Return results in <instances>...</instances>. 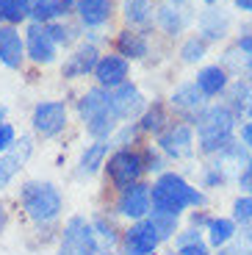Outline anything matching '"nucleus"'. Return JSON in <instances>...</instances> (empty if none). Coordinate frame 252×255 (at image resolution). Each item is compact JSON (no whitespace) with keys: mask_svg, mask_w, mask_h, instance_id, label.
<instances>
[{"mask_svg":"<svg viewBox=\"0 0 252 255\" xmlns=\"http://www.w3.org/2000/svg\"><path fill=\"white\" fill-rule=\"evenodd\" d=\"M144 169H147L144 153H136V150H130V147H120V150L111 153L108 161H106L108 180H111L120 191H125V189H130V186L139 183V178H141Z\"/></svg>","mask_w":252,"mask_h":255,"instance_id":"7","label":"nucleus"},{"mask_svg":"<svg viewBox=\"0 0 252 255\" xmlns=\"http://www.w3.org/2000/svg\"><path fill=\"white\" fill-rule=\"evenodd\" d=\"M219 255H252V242L241 239V242H230L219 250Z\"/></svg>","mask_w":252,"mask_h":255,"instance_id":"35","label":"nucleus"},{"mask_svg":"<svg viewBox=\"0 0 252 255\" xmlns=\"http://www.w3.org/2000/svg\"><path fill=\"white\" fill-rule=\"evenodd\" d=\"M230 25H233V19H230V14L222 11L219 6H205L202 11H197V33H200L205 42H222V39L230 33Z\"/></svg>","mask_w":252,"mask_h":255,"instance_id":"21","label":"nucleus"},{"mask_svg":"<svg viewBox=\"0 0 252 255\" xmlns=\"http://www.w3.org/2000/svg\"><path fill=\"white\" fill-rule=\"evenodd\" d=\"M239 183H241V189H244V191H250V194H252V161H250V166H247L244 172H241Z\"/></svg>","mask_w":252,"mask_h":255,"instance_id":"39","label":"nucleus"},{"mask_svg":"<svg viewBox=\"0 0 252 255\" xmlns=\"http://www.w3.org/2000/svg\"><path fill=\"white\" fill-rule=\"evenodd\" d=\"M3 225H6V214H3V208H0V230H3Z\"/></svg>","mask_w":252,"mask_h":255,"instance_id":"45","label":"nucleus"},{"mask_svg":"<svg viewBox=\"0 0 252 255\" xmlns=\"http://www.w3.org/2000/svg\"><path fill=\"white\" fill-rule=\"evenodd\" d=\"M28 153H31V141H28V139H19V141H14V147L8 150V153L0 155V191L6 189V186L14 180V175L22 169Z\"/></svg>","mask_w":252,"mask_h":255,"instance_id":"23","label":"nucleus"},{"mask_svg":"<svg viewBox=\"0 0 252 255\" xmlns=\"http://www.w3.org/2000/svg\"><path fill=\"white\" fill-rule=\"evenodd\" d=\"M95 233H97V239H103V244L106 247H111L114 242H117V233H114V225L111 222H106V219H95Z\"/></svg>","mask_w":252,"mask_h":255,"instance_id":"34","label":"nucleus"},{"mask_svg":"<svg viewBox=\"0 0 252 255\" xmlns=\"http://www.w3.org/2000/svg\"><path fill=\"white\" fill-rule=\"evenodd\" d=\"M191 205H205V194L194 186H189L180 175L175 172H164L158 175L155 186H152V211H161V214H175L180 217L183 208H191Z\"/></svg>","mask_w":252,"mask_h":255,"instance_id":"3","label":"nucleus"},{"mask_svg":"<svg viewBox=\"0 0 252 255\" xmlns=\"http://www.w3.org/2000/svg\"><path fill=\"white\" fill-rule=\"evenodd\" d=\"M247 72H250V78H247V81L252 83V58H250V61H247Z\"/></svg>","mask_w":252,"mask_h":255,"instance_id":"43","label":"nucleus"},{"mask_svg":"<svg viewBox=\"0 0 252 255\" xmlns=\"http://www.w3.org/2000/svg\"><path fill=\"white\" fill-rule=\"evenodd\" d=\"M33 0H0V22L3 25H28Z\"/></svg>","mask_w":252,"mask_h":255,"instance_id":"26","label":"nucleus"},{"mask_svg":"<svg viewBox=\"0 0 252 255\" xmlns=\"http://www.w3.org/2000/svg\"><path fill=\"white\" fill-rule=\"evenodd\" d=\"M194 83L208 100H214V97L227 95V89H230L233 81H230V72H227L225 64H202L194 75Z\"/></svg>","mask_w":252,"mask_h":255,"instance_id":"22","label":"nucleus"},{"mask_svg":"<svg viewBox=\"0 0 252 255\" xmlns=\"http://www.w3.org/2000/svg\"><path fill=\"white\" fill-rule=\"evenodd\" d=\"M158 139V150L169 158H189L194 153V128L189 122H172Z\"/></svg>","mask_w":252,"mask_h":255,"instance_id":"15","label":"nucleus"},{"mask_svg":"<svg viewBox=\"0 0 252 255\" xmlns=\"http://www.w3.org/2000/svg\"><path fill=\"white\" fill-rule=\"evenodd\" d=\"M172 255H175V253H172ZM177 255H180V253H177Z\"/></svg>","mask_w":252,"mask_h":255,"instance_id":"46","label":"nucleus"},{"mask_svg":"<svg viewBox=\"0 0 252 255\" xmlns=\"http://www.w3.org/2000/svg\"><path fill=\"white\" fill-rule=\"evenodd\" d=\"M236 111L227 106V103H214L208 109L197 117L194 128H197V139H200V150L202 153H219L222 147H227L233 141V133H236Z\"/></svg>","mask_w":252,"mask_h":255,"instance_id":"2","label":"nucleus"},{"mask_svg":"<svg viewBox=\"0 0 252 255\" xmlns=\"http://www.w3.org/2000/svg\"><path fill=\"white\" fill-rule=\"evenodd\" d=\"M241 139H244V144H247V147H250V150H252V120L247 122L244 128H241Z\"/></svg>","mask_w":252,"mask_h":255,"instance_id":"40","label":"nucleus"},{"mask_svg":"<svg viewBox=\"0 0 252 255\" xmlns=\"http://www.w3.org/2000/svg\"><path fill=\"white\" fill-rule=\"evenodd\" d=\"M0 25H3V22H0Z\"/></svg>","mask_w":252,"mask_h":255,"instance_id":"47","label":"nucleus"},{"mask_svg":"<svg viewBox=\"0 0 252 255\" xmlns=\"http://www.w3.org/2000/svg\"><path fill=\"white\" fill-rule=\"evenodd\" d=\"M200 242V230H183V233H177V250L186 247V244H194Z\"/></svg>","mask_w":252,"mask_h":255,"instance_id":"37","label":"nucleus"},{"mask_svg":"<svg viewBox=\"0 0 252 255\" xmlns=\"http://www.w3.org/2000/svg\"><path fill=\"white\" fill-rule=\"evenodd\" d=\"M155 6L158 0H117V17L125 28L152 31L155 28Z\"/></svg>","mask_w":252,"mask_h":255,"instance_id":"18","label":"nucleus"},{"mask_svg":"<svg viewBox=\"0 0 252 255\" xmlns=\"http://www.w3.org/2000/svg\"><path fill=\"white\" fill-rule=\"evenodd\" d=\"M236 47H239V53L250 61L252 58V33H241V36L236 39Z\"/></svg>","mask_w":252,"mask_h":255,"instance_id":"36","label":"nucleus"},{"mask_svg":"<svg viewBox=\"0 0 252 255\" xmlns=\"http://www.w3.org/2000/svg\"><path fill=\"white\" fill-rule=\"evenodd\" d=\"M202 3H205V6H219L222 0H202Z\"/></svg>","mask_w":252,"mask_h":255,"instance_id":"44","label":"nucleus"},{"mask_svg":"<svg viewBox=\"0 0 252 255\" xmlns=\"http://www.w3.org/2000/svg\"><path fill=\"white\" fill-rule=\"evenodd\" d=\"M233 236H236V222L233 219L219 217V219H211L208 222V244L211 247L222 250L225 244L233 242Z\"/></svg>","mask_w":252,"mask_h":255,"instance_id":"30","label":"nucleus"},{"mask_svg":"<svg viewBox=\"0 0 252 255\" xmlns=\"http://www.w3.org/2000/svg\"><path fill=\"white\" fill-rule=\"evenodd\" d=\"M161 242H164V239L158 236V230H155V225L150 222V217L136 222L125 236H122V247H125L127 255H152Z\"/></svg>","mask_w":252,"mask_h":255,"instance_id":"20","label":"nucleus"},{"mask_svg":"<svg viewBox=\"0 0 252 255\" xmlns=\"http://www.w3.org/2000/svg\"><path fill=\"white\" fill-rule=\"evenodd\" d=\"M114 17H117V0H81L72 14L83 33H106Z\"/></svg>","mask_w":252,"mask_h":255,"instance_id":"11","label":"nucleus"},{"mask_svg":"<svg viewBox=\"0 0 252 255\" xmlns=\"http://www.w3.org/2000/svg\"><path fill=\"white\" fill-rule=\"evenodd\" d=\"M25 33V53H28V61L33 67H53V64L61 61V47L58 42L53 39L50 28L42 25V22H28L22 28Z\"/></svg>","mask_w":252,"mask_h":255,"instance_id":"8","label":"nucleus"},{"mask_svg":"<svg viewBox=\"0 0 252 255\" xmlns=\"http://www.w3.org/2000/svg\"><path fill=\"white\" fill-rule=\"evenodd\" d=\"M70 125V109L64 100H39L31 109V128L42 139H56Z\"/></svg>","mask_w":252,"mask_h":255,"instance_id":"10","label":"nucleus"},{"mask_svg":"<svg viewBox=\"0 0 252 255\" xmlns=\"http://www.w3.org/2000/svg\"><path fill=\"white\" fill-rule=\"evenodd\" d=\"M28 61L25 53V33L17 25H0V67L19 72Z\"/></svg>","mask_w":252,"mask_h":255,"instance_id":"16","label":"nucleus"},{"mask_svg":"<svg viewBox=\"0 0 252 255\" xmlns=\"http://www.w3.org/2000/svg\"><path fill=\"white\" fill-rule=\"evenodd\" d=\"M180 255H208V247H205L202 242H194V244L180 247Z\"/></svg>","mask_w":252,"mask_h":255,"instance_id":"38","label":"nucleus"},{"mask_svg":"<svg viewBox=\"0 0 252 255\" xmlns=\"http://www.w3.org/2000/svg\"><path fill=\"white\" fill-rule=\"evenodd\" d=\"M108 92H111V106H114V111H117V117L122 120V125L136 122L141 117V111L147 109V103H150L144 97V92H141L133 81L122 83L117 89H108Z\"/></svg>","mask_w":252,"mask_h":255,"instance_id":"13","label":"nucleus"},{"mask_svg":"<svg viewBox=\"0 0 252 255\" xmlns=\"http://www.w3.org/2000/svg\"><path fill=\"white\" fill-rule=\"evenodd\" d=\"M103 53H106L103 45L89 42V39H81L72 50L64 53L61 64H58V75H61L64 81H83V78H92Z\"/></svg>","mask_w":252,"mask_h":255,"instance_id":"6","label":"nucleus"},{"mask_svg":"<svg viewBox=\"0 0 252 255\" xmlns=\"http://www.w3.org/2000/svg\"><path fill=\"white\" fill-rule=\"evenodd\" d=\"M56 19H70L64 11L61 0H33L31 8V22H42V25H50Z\"/></svg>","mask_w":252,"mask_h":255,"instance_id":"29","label":"nucleus"},{"mask_svg":"<svg viewBox=\"0 0 252 255\" xmlns=\"http://www.w3.org/2000/svg\"><path fill=\"white\" fill-rule=\"evenodd\" d=\"M136 122H139L141 133L161 136L166 128L172 125V120H169V106H164V103H158V100L147 103V109L141 111V117H139Z\"/></svg>","mask_w":252,"mask_h":255,"instance_id":"25","label":"nucleus"},{"mask_svg":"<svg viewBox=\"0 0 252 255\" xmlns=\"http://www.w3.org/2000/svg\"><path fill=\"white\" fill-rule=\"evenodd\" d=\"M208 56V42L200 36V33H189V36L180 39V45H177V58L183 64H189V67H197V64L205 61Z\"/></svg>","mask_w":252,"mask_h":255,"instance_id":"27","label":"nucleus"},{"mask_svg":"<svg viewBox=\"0 0 252 255\" xmlns=\"http://www.w3.org/2000/svg\"><path fill=\"white\" fill-rule=\"evenodd\" d=\"M233 217H236V222H241V228L252 230V194L236 200L233 203Z\"/></svg>","mask_w":252,"mask_h":255,"instance_id":"32","label":"nucleus"},{"mask_svg":"<svg viewBox=\"0 0 252 255\" xmlns=\"http://www.w3.org/2000/svg\"><path fill=\"white\" fill-rule=\"evenodd\" d=\"M108 147H111V141H106V139H95L92 144L83 147L81 158H78V175L81 178H92L100 166H106Z\"/></svg>","mask_w":252,"mask_h":255,"instance_id":"24","label":"nucleus"},{"mask_svg":"<svg viewBox=\"0 0 252 255\" xmlns=\"http://www.w3.org/2000/svg\"><path fill=\"white\" fill-rule=\"evenodd\" d=\"M58 255H103L95 225L86 222L83 217H72L70 222L64 225Z\"/></svg>","mask_w":252,"mask_h":255,"instance_id":"9","label":"nucleus"},{"mask_svg":"<svg viewBox=\"0 0 252 255\" xmlns=\"http://www.w3.org/2000/svg\"><path fill=\"white\" fill-rule=\"evenodd\" d=\"M152 31H136V28H125L122 25L120 31L114 33V50L125 56L127 61H147L152 53V42H150Z\"/></svg>","mask_w":252,"mask_h":255,"instance_id":"17","label":"nucleus"},{"mask_svg":"<svg viewBox=\"0 0 252 255\" xmlns=\"http://www.w3.org/2000/svg\"><path fill=\"white\" fill-rule=\"evenodd\" d=\"M50 33H53V39L58 42V47H61L64 53L67 50H72V47L78 45L83 39V31H81V25H78L75 19H56V22H50Z\"/></svg>","mask_w":252,"mask_h":255,"instance_id":"28","label":"nucleus"},{"mask_svg":"<svg viewBox=\"0 0 252 255\" xmlns=\"http://www.w3.org/2000/svg\"><path fill=\"white\" fill-rule=\"evenodd\" d=\"M117 211L127 219H147L152 214V186H144V183H136L130 189H125L120 194V203H117Z\"/></svg>","mask_w":252,"mask_h":255,"instance_id":"19","label":"nucleus"},{"mask_svg":"<svg viewBox=\"0 0 252 255\" xmlns=\"http://www.w3.org/2000/svg\"><path fill=\"white\" fill-rule=\"evenodd\" d=\"M177 117H183V122H197V117L208 109V97L197 89L194 81L177 83L169 92V103H166Z\"/></svg>","mask_w":252,"mask_h":255,"instance_id":"12","label":"nucleus"},{"mask_svg":"<svg viewBox=\"0 0 252 255\" xmlns=\"http://www.w3.org/2000/svg\"><path fill=\"white\" fill-rule=\"evenodd\" d=\"M75 114L92 139L111 141V136H117V130L122 128V120L111 106V92L97 86V83L81 92V97L75 100Z\"/></svg>","mask_w":252,"mask_h":255,"instance_id":"1","label":"nucleus"},{"mask_svg":"<svg viewBox=\"0 0 252 255\" xmlns=\"http://www.w3.org/2000/svg\"><path fill=\"white\" fill-rule=\"evenodd\" d=\"M19 205L33 222H53L64 211V197L61 191L47 180H28L19 189Z\"/></svg>","mask_w":252,"mask_h":255,"instance_id":"4","label":"nucleus"},{"mask_svg":"<svg viewBox=\"0 0 252 255\" xmlns=\"http://www.w3.org/2000/svg\"><path fill=\"white\" fill-rule=\"evenodd\" d=\"M14 141H17V128L11 122H0V155L8 153L14 147Z\"/></svg>","mask_w":252,"mask_h":255,"instance_id":"33","label":"nucleus"},{"mask_svg":"<svg viewBox=\"0 0 252 255\" xmlns=\"http://www.w3.org/2000/svg\"><path fill=\"white\" fill-rule=\"evenodd\" d=\"M150 222L155 225V230H158V236H161V239L175 236V230H177V217H175V214H161V211H152Z\"/></svg>","mask_w":252,"mask_h":255,"instance_id":"31","label":"nucleus"},{"mask_svg":"<svg viewBox=\"0 0 252 255\" xmlns=\"http://www.w3.org/2000/svg\"><path fill=\"white\" fill-rule=\"evenodd\" d=\"M233 6L244 14H252V0H233Z\"/></svg>","mask_w":252,"mask_h":255,"instance_id":"41","label":"nucleus"},{"mask_svg":"<svg viewBox=\"0 0 252 255\" xmlns=\"http://www.w3.org/2000/svg\"><path fill=\"white\" fill-rule=\"evenodd\" d=\"M0 122H6V106L0 103Z\"/></svg>","mask_w":252,"mask_h":255,"instance_id":"42","label":"nucleus"},{"mask_svg":"<svg viewBox=\"0 0 252 255\" xmlns=\"http://www.w3.org/2000/svg\"><path fill=\"white\" fill-rule=\"evenodd\" d=\"M197 8L194 0H158L155 6V31L166 39H183L194 28Z\"/></svg>","mask_w":252,"mask_h":255,"instance_id":"5","label":"nucleus"},{"mask_svg":"<svg viewBox=\"0 0 252 255\" xmlns=\"http://www.w3.org/2000/svg\"><path fill=\"white\" fill-rule=\"evenodd\" d=\"M130 67L133 64L127 61L125 56H120L117 50H106L97 61V70H95V83L103 86V89H117L122 83L130 81Z\"/></svg>","mask_w":252,"mask_h":255,"instance_id":"14","label":"nucleus"}]
</instances>
